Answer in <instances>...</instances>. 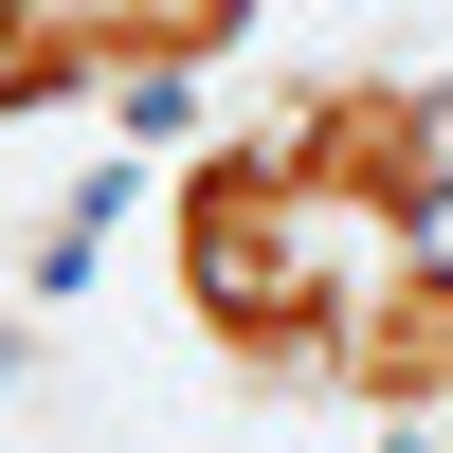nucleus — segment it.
Returning a JSON list of instances; mask_svg holds the SVG:
<instances>
[{
  "mask_svg": "<svg viewBox=\"0 0 453 453\" xmlns=\"http://www.w3.org/2000/svg\"><path fill=\"white\" fill-rule=\"evenodd\" d=\"M164 290H181V326H200V363L236 399H345L381 254L290 181L273 127H200L164 164Z\"/></svg>",
  "mask_w": 453,
  "mask_h": 453,
  "instance_id": "obj_1",
  "label": "nucleus"
},
{
  "mask_svg": "<svg viewBox=\"0 0 453 453\" xmlns=\"http://www.w3.org/2000/svg\"><path fill=\"white\" fill-rule=\"evenodd\" d=\"M273 145H290V181H309L381 273H399V254H453V73H418V55H326V73H290Z\"/></svg>",
  "mask_w": 453,
  "mask_h": 453,
  "instance_id": "obj_2",
  "label": "nucleus"
},
{
  "mask_svg": "<svg viewBox=\"0 0 453 453\" xmlns=\"http://www.w3.org/2000/svg\"><path fill=\"white\" fill-rule=\"evenodd\" d=\"M345 399H363L381 435H453V254H399V273L363 290Z\"/></svg>",
  "mask_w": 453,
  "mask_h": 453,
  "instance_id": "obj_3",
  "label": "nucleus"
},
{
  "mask_svg": "<svg viewBox=\"0 0 453 453\" xmlns=\"http://www.w3.org/2000/svg\"><path fill=\"white\" fill-rule=\"evenodd\" d=\"M36 109H109V19L0 0V127H36Z\"/></svg>",
  "mask_w": 453,
  "mask_h": 453,
  "instance_id": "obj_4",
  "label": "nucleus"
}]
</instances>
